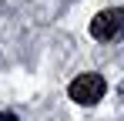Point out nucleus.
Wrapping results in <instances>:
<instances>
[{
  "label": "nucleus",
  "instance_id": "3",
  "mask_svg": "<svg viewBox=\"0 0 124 121\" xmlns=\"http://www.w3.org/2000/svg\"><path fill=\"white\" fill-rule=\"evenodd\" d=\"M0 121H20L17 114H10V111H0Z\"/></svg>",
  "mask_w": 124,
  "mask_h": 121
},
{
  "label": "nucleus",
  "instance_id": "2",
  "mask_svg": "<svg viewBox=\"0 0 124 121\" xmlns=\"http://www.w3.org/2000/svg\"><path fill=\"white\" fill-rule=\"evenodd\" d=\"M67 94H70L74 104H97V101L107 94V81H104L101 74H77V78L70 81Z\"/></svg>",
  "mask_w": 124,
  "mask_h": 121
},
{
  "label": "nucleus",
  "instance_id": "1",
  "mask_svg": "<svg viewBox=\"0 0 124 121\" xmlns=\"http://www.w3.org/2000/svg\"><path fill=\"white\" fill-rule=\"evenodd\" d=\"M91 37L104 40V44H114L124 37V7H107L101 14H94L91 20Z\"/></svg>",
  "mask_w": 124,
  "mask_h": 121
}]
</instances>
